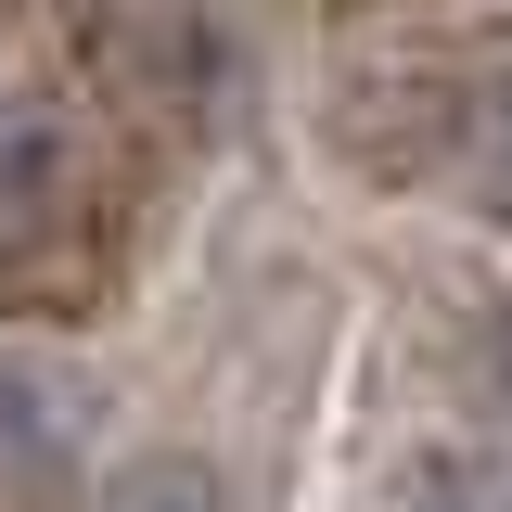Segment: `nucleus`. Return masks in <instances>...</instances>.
Here are the masks:
<instances>
[{
	"label": "nucleus",
	"instance_id": "0eeeda50",
	"mask_svg": "<svg viewBox=\"0 0 512 512\" xmlns=\"http://www.w3.org/2000/svg\"><path fill=\"white\" fill-rule=\"evenodd\" d=\"M474 372H487V397H500V410H512V308L487 320V359H474Z\"/></svg>",
	"mask_w": 512,
	"mask_h": 512
},
{
	"label": "nucleus",
	"instance_id": "39448f33",
	"mask_svg": "<svg viewBox=\"0 0 512 512\" xmlns=\"http://www.w3.org/2000/svg\"><path fill=\"white\" fill-rule=\"evenodd\" d=\"M90 512H244V500H231V474L205 448H141L90 487Z\"/></svg>",
	"mask_w": 512,
	"mask_h": 512
},
{
	"label": "nucleus",
	"instance_id": "f03ea898",
	"mask_svg": "<svg viewBox=\"0 0 512 512\" xmlns=\"http://www.w3.org/2000/svg\"><path fill=\"white\" fill-rule=\"evenodd\" d=\"M77 52L141 128H192L218 103V13L205 0H77Z\"/></svg>",
	"mask_w": 512,
	"mask_h": 512
},
{
	"label": "nucleus",
	"instance_id": "f257e3e1",
	"mask_svg": "<svg viewBox=\"0 0 512 512\" xmlns=\"http://www.w3.org/2000/svg\"><path fill=\"white\" fill-rule=\"evenodd\" d=\"M116 256V167L64 90H0V295L77 308Z\"/></svg>",
	"mask_w": 512,
	"mask_h": 512
},
{
	"label": "nucleus",
	"instance_id": "7ed1b4c3",
	"mask_svg": "<svg viewBox=\"0 0 512 512\" xmlns=\"http://www.w3.org/2000/svg\"><path fill=\"white\" fill-rule=\"evenodd\" d=\"M77 487V397L39 359H0V512H64Z\"/></svg>",
	"mask_w": 512,
	"mask_h": 512
},
{
	"label": "nucleus",
	"instance_id": "20e7f679",
	"mask_svg": "<svg viewBox=\"0 0 512 512\" xmlns=\"http://www.w3.org/2000/svg\"><path fill=\"white\" fill-rule=\"evenodd\" d=\"M448 167H461V205L512 231V64L461 90V116H448Z\"/></svg>",
	"mask_w": 512,
	"mask_h": 512
},
{
	"label": "nucleus",
	"instance_id": "423d86ee",
	"mask_svg": "<svg viewBox=\"0 0 512 512\" xmlns=\"http://www.w3.org/2000/svg\"><path fill=\"white\" fill-rule=\"evenodd\" d=\"M410 512H512V448H474V461H436Z\"/></svg>",
	"mask_w": 512,
	"mask_h": 512
}]
</instances>
